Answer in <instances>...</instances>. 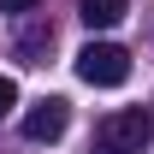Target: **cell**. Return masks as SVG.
<instances>
[{
  "label": "cell",
  "instance_id": "2",
  "mask_svg": "<svg viewBox=\"0 0 154 154\" xmlns=\"http://www.w3.org/2000/svg\"><path fill=\"white\" fill-rule=\"evenodd\" d=\"M101 148L107 154H142L148 148V136H154V125H148V113L142 107H125V113H107L101 119Z\"/></svg>",
  "mask_w": 154,
  "mask_h": 154
},
{
  "label": "cell",
  "instance_id": "6",
  "mask_svg": "<svg viewBox=\"0 0 154 154\" xmlns=\"http://www.w3.org/2000/svg\"><path fill=\"white\" fill-rule=\"evenodd\" d=\"M12 107H18V83H12V77H0V119L12 113Z\"/></svg>",
  "mask_w": 154,
  "mask_h": 154
},
{
  "label": "cell",
  "instance_id": "3",
  "mask_svg": "<svg viewBox=\"0 0 154 154\" xmlns=\"http://www.w3.org/2000/svg\"><path fill=\"white\" fill-rule=\"evenodd\" d=\"M65 125H71V101H59V95L36 101V107L24 113V136H30V142H59Z\"/></svg>",
  "mask_w": 154,
  "mask_h": 154
},
{
  "label": "cell",
  "instance_id": "7",
  "mask_svg": "<svg viewBox=\"0 0 154 154\" xmlns=\"http://www.w3.org/2000/svg\"><path fill=\"white\" fill-rule=\"evenodd\" d=\"M30 6H42V0H0V12H30Z\"/></svg>",
  "mask_w": 154,
  "mask_h": 154
},
{
  "label": "cell",
  "instance_id": "4",
  "mask_svg": "<svg viewBox=\"0 0 154 154\" xmlns=\"http://www.w3.org/2000/svg\"><path fill=\"white\" fill-rule=\"evenodd\" d=\"M48 48H54V24L48 18H30L18 30V42H12V54H18L24 65H48Z\"/></svg>",
  "mask_w": 154,
  "mask_h": 154
},
{
  "label": "cell",
  "instance_id": "5",
  "mask_svg": "<svg viewBox=\"0 0 154 154\" xmlns=\"http://www.w3.org/2000/svg\"><path fill=\"white\" fill-rule=\"evenodd\" d=\"M125 12H131V0H77V18L89 30H113Z\"/></svg>",
  "mask_w": 154,
  "mask_h": 154
},
{
  "label": "cell",
  "instance_id": "1",
  "mask_svg": "<svg viewBox=\"0 0 154 154\" xmlns=\"http://www.w3.org/2000/svg\"><path fill=\"white\" fill-rule=\"evenodd\" d=\"M77 77H83L89 89H119V83L131 77V54H125L119 42H89V48L77 54Z\"/></svg>",
  "mask_w": 154,
  "mask_h": 154
}]
</instances>
